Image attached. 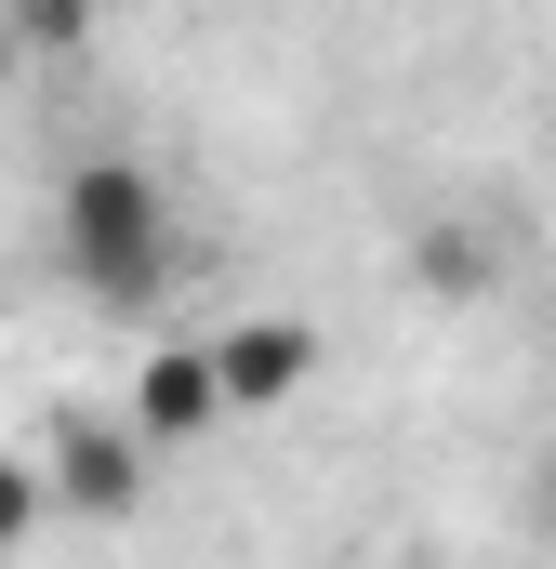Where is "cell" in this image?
<instances>
[{
	"label": "cell",
	"mask_w": 556,
	"mask_h": 569,
	"mask_svg": "<svg viewBox=\"0 0 556 569\" xmlns=\"http://www.w3.org/2000/svg\"><path fill=\"white\" fill-rule=\"evenodd\" d=\"M0 67H13V27H0Z\"/></svg>",
	"instance_id": "ba28073f"
},
{
	"label": "cell",
	"mask_w": 556,
	"mask_h": 569,
	"mask_svg": "<svg viewBox=\"0 0 556 569\" xmlns=\"http://www.w3.org/2000/svg\"><path fill=\"white\" fill-rule=\"evenodd\" d=\"M212 371H226V411H278V398H305L318 331L305 318H239V331H212Z\"/></svg>",
	"instance_id": "277c9868"
},
{
	"label": "cell",
	"mask_w": 556,
	"mask_h": 569,
	"mask_svg": "<svg viewBox=\"0 0 556 569\" xmlns=\"http://www.w3.org/2000/svg\"><path fill=\"white\" fill-rule=\"evenodd\" d=\"M411 279L437 291V305H490L504 239H490V226H464V212H424V226H411Z\"/></svg>",
	"instance_id": "5b68a950"
},
{
	"label": "cell",
	"mask_w": 556,
	"mask_h": 569,
	"mask_svg": "<svg viewBox=\"0 0 556 569\" xmlns=\"http://www.w3.org/2000/svg\"><path fill=\"white\" fill-rule=\"evenodd\" d=\"M53 266H67V291H93V305H159L172 266H186L172 186L146 159H67V186H53Z\"/></svg>",
	"instance_id": "6da1fadb"
},
{
	"label": "cell",
	"mask_w": 556,
	"mask_h": 569,
	"mask_svg": "<svg viewBox=\"0 0 556 569\" xmlns=\"http://www.w3.org/2000/svg\"><path fill=\"white\" fill-rule=\"evenodd\" d=\"M40 477H53V517H67V530H120L146 503V425L133 411H53Z\"/></svg>",
	"instance_id": "7a4b0ae2"
},
{
	"label": "cell",
	"mask_w": 556,
	"mask_h": 569,
	"mask_svg": "<svg viewBox=\"0 0 556 569\" xmlns=\"http://www.w3.org/2000/svg\"><path fill=\"white\" fill-rule=\"evenodd\" d=\"M40 517H53V477L0 450V557H13V543H40Z\"/></svg>",
	"instance_id": "52a82bcc"
},
{
	"label": "cell",
	"mask_w": 556,
	"mask_h": 569,
	"mask_svg": "<svg viewBox=\"0 0 556 569\" xmlns=\"http://www.w3.org/2000/svg\"><path fill=\"white\" fill-rule=\"evenodd\" d=\"M0 27H13L27 53H80V27H93V0H0Z\"/></svg>",
	"instance_id": "8992f818"
},
{
	"label": "cell",
	"mask_w": 556,
	"mask_h": 569,
	"mask_svg": "<svg viewBox=\"0 0 556 569\" xmlns=\"http://www.w3.org/2000/svg\"><path fill=\"white\" fill-rule=\"evenodd\" d=\"M146 425V450H186V437H212V425H239L226 411V371H212V345H146V371H133V398H120Z\"/></svg>",
	"instance_id": "3957f363"
}]
</instances>
